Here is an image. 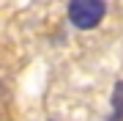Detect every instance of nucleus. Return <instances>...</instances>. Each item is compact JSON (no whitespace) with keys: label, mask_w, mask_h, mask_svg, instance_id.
Returning <instances> with one entry per match:
<instances>
[{"label":"nucleus","mask_w":123,"mask_h":121,"mask_svg":"<svg viewBox=\"0 0 123 121\" xmlns=\"http://www.w3.org/2000/svg\"><path fill=\"white\" fill-rule=\"evenodd\" d=\"M107 14V6L98 3V0H74L68 6V19L71 25L79 28V30H90L96 28Z\"/></svg>","instance_id":"1"},{"label":"nucleus","mask_w":123,"mask_h":121,"mask_svg":"<svg viewBox=\"0 0 123 121\" xmlns=\"http://www.w3.org/2000/svg\"><path fill=\"white\" fill-rule=\"evenodd\" d=\"M112 105H115V113L110 116V121H123V83L115 85V99H112Z\"/></svg>","instance_id":"2"}]
</instances>
